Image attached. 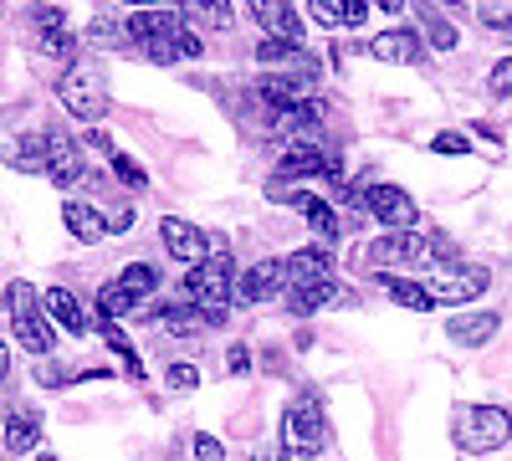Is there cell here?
<instances>
[{
	"label": "cell",
	"mask_w": 512,
	"mask_h": 461,
	"mask_svg": "<svg viewBox=\"0 0 512 461\" xmlns=\"http://www.w3.org/2000/svg\"><path fill=\"white\" fill-rule=\"evenodd\" d=\"M185 298L205 313L210 328L226 323V303L236 298V267H231V251H210L200 267H190L185 277Z\"/></svg>",
	"instance_id": "1"
},
{
	"label": "cell",
	"mask_w": 512,
	"mask_h": 461,
	"mask_svg": "<svg viewBox=\"0 0 512 461\" xmlns=\"http://www.w3.org/2000/svg\"><path fill=\"white\" fill-rule=\"evenodd\" d=\"M451 431H456V446H461V451L492 456V451H502V446L512 441V415H507L502 405H461L456 421H451Z\"/></svg>",
	"instance_id": "2"
},
{
	"label": "cell",
	"mask_w": 512,
	"mask_h": 461,
	"mask_svg": "<svg viewBox=\"0 0 512 461\" xmlns=\"http://www.w3.org/2000/svg\"><path fill=\"white\" fill-rule=\"evenodd\" d=\"M328 446V415H323V400L313 390H303L287 410H282V451L292 456H318Z\"/></svg>",
	"instance_id": "3"
},
{
	"label": "cell",
	"mask_w": 512,
	"mask_h": 461,
	"mask_svg": "<svg viewBox=\"0 0 512 461\" xmlns=\"http://www.w3.org/2000/svg\"><path fill=\"white\" fill-rule=\"evenodd\" d=\"M6 303H11V323H16L21 349L36 354V359H47L57 349V333H52V318H47V308H41V298H36V287L31 282H11Z\"/></svg>",
	"instance_id": "4"
},
{
	"label": "cell",
	"mask_w": 512,
	"mask_h": 461,
	"mask_svg": "<svg viewBox=\"0 0 512 461\" xmlns=\"http://www.w3.org/2000/svg\"><path fill=\"white\" fill-rule=\"evenodd\" d=\"M57 98H62V108L77 118V123H93L108 113V82H103V72L98 67H88V62H72L67 72H62V82H57Z\"/></svg>",
	"instance_id": "5"
},
{
	"label": "cell",
	"mask_w": 512,
	"mask_h": 461,
	"mask_svg": "<svg viewBox=\"0 0 512 461\" xmlns=\"http://www.w3.org/2000/svg\"><path fill=\"white\" fill-rule=\"evenodd\" d=\"M492 287V272L482 262H446L431 272V298L436 303H472Z\"/></svg>",
	"instance_id": "6"
},
{
	"label": "cell",
	"mask_w": 512,
	"mask_h": 461,
	"mask_svg": "<svg viewBox=\"0 0 512 461\" xmlns=\"http://www.w3.org/2000/svg\"><path fill=\"white\" fill-rule=\"evenodd\" d=\"M364 211H369L384 231H415V226H420V205H415L410 190H400V185H364Z\"/></svg>",
	"instance_id": "7"
},
{
	"label": "cell",
	"mask_w": 512,
	"mask_h": 461,
	"mask_svg": "<svg viewBox=\"0 0 512 461\" xmlns=\"http://www.w3.org/2000/svg\"><path fill=\"white\" fill-rule=\"evenodd\" d=\"M159 241H164L169 257L185 262V267H200V262L210 257V236H205L200 226L180 221V216H164V221H159Z\"/></svg>",
	"instance_id": "8"
},
{
	"label": "cell",
	"mask_w": 512,
	"mask_h": 461,
	"mask_svg": "<svg viewBox=\"0 0 512 461\" xmlns=\"http://www.w3.org/2000/svg\"><path fill=\"white\" fill-rule=\"evenodd\" d=\"M47 175L62 190H72L82 175H88V159H82V149H77V139L67 129H47Z\"/></svg>",
	"instance_id": "9"
},
{
	"label": "cell",
	"mask_w": 512,
	"mask_h": 461,
	"mask_svg": "<svg viewBox=\"0 0 512 461\" xmlns=\"http://www.w3.org/2000/svg\"><path fill=\"white\" fill-rule=\"evenodd\" d=\"M277 170H282L287 180H313V175H328L333 185L344 180V164H338V159H328L318 144H287Z\"/></svg>",
	"instance_id": "10"
},
{
	"label": "cell",
	"mask_w": 512,
	"mask_h": 461,
	"mask_svg": "<svg viewBox=\"0 0 512 461\" xmlns=\"http://www.w3.org/2000/svg\"><path fill=\"white\" fill-rule=\"evenodd\" d=\"M128 41H144V47H164V41H175L185 26H180V11H169V6H154V11H134L123 21Z\"/></svg>",
	"instance_id": "11"
},
{
	"label": "cell",
	"mask_w": 512,
	"mask_h": 461,
	"mask_svg": "<svg viewBox=\"0 0 512 461\" xmlns=\"http://www.w3.org/2000/svg\"><path fill=\"white\" fill-rule=\"evenodd\" d=\"M282 287H287L282 262H277V257H262L256 267H246V272L236 277V303H267V298H277Z\"/></svg>",
	"instance_id": "12"
},
{
	"label": "cell",
	"mask_w": 512,
	"mask_h": 461,
	"mask_svg": "<svg viewBox=\"0 0 512 461\" xmlns=\"http://www.w3.org/2000/svg\"><path fill=\"white\" fill-rule=\"evenodd\" d=\"M246 6H251L256 26H262L267 36H277V41H292V47H303V21H297L292 0H246Z\"/></svg>",
	"instance_id": "13"
},
{
	"label": "cell",
	"mask_w": 512,
	"mask_h": 461,
	"mask_svg": "<svg viewBox=\"0 0 512 461\" xmlns=\"http://www.w3.org/2000/svg\"><path fill=\"white\" fill-rule=\"evenodd\" d=\"M282 272H287V292L308 287V282H328L333 277V251L328 246H297L292 257H282Z\"/></svg>",
	"instance_id": "14"
},
{
	"label": "cell",
	"mask_w": 512,
	"mask_h": 461,
	"mask_svg": "<svg viewBox=\"0 0 512 461\" xmlns=\"http://www.w3.org/2000/svg\"><path fill=\"white\" fill-rule=\"evenodd\" d=\"M313 93V77H297V72H267L262 77V103L287 113V108H303Z\"/></svg>",
	"instance_id": "15"
},
{
	"label": "cell",
	"mask_w": 512,
	"mask_h": 461,
	"mask_svg": "<svg viewBox=\"0 0 512 461\" xmlns=\"http://www.w3.org/2000/svg\"><path fill=\"white\" fill-rule=\"evenodd\" d=\"M369 57L384 62V67H415L420 62V36H410V31H379L369 41Z\"/></svg>",
	"instance_id": "16"
},
{
	"label": "cell",
	"mask_w": 512,
	"mask_h": 461,
	"mask_svg": "<svg viewBox=\"0 0 512 461\" xmlns=\"http://www.w3.org/2000/svg\"><path fill=\"white\" fill-rule=\"evenodd\" d=\"M41 308H47V318H52L57 328H67V333H77V339H82V333H88V328H93V318H88V313H82V303L72 298V292H67V287H47V292H41Z\"/></svg>",
	"instance_id": "17"
},
{
	"label": "cell",
	"mask_w": 512,
	"mask_h": 461,
	"mask_svg": "<svg viewBox=\"0 0 512 461\" xmlns=\"http://www.w3.org/2000/svg\"><path fill=\"white\" fill-rule=\"evenodd\" d=\"M497 328H502V313H456V318L446 323L451 344H461V349H482Z\"/></svg>",
	"instance_id": "18"
},
{
	"label": "cell",
	"mask_w": 512,
	"mask_h": 461,
	"mask_svg": "<svg viewBox=\"0 0 512 461\" xmlns=\"http://www.w3.org/2000/svg\"><path fill=\"white\" fill-rule=\"evenodd\" d=\"M62 226H67L82 246H93V241L108 236V216L98 211V205H82V200H67V205H62Z\"/></svg>",
	"instance_id": "19"
},
{
	"label": "cell",
	"mask_w": 512,
	"mask_h": 461,
	"mask_svg": "<svg viewBox=\"0 0 512 461\" xmlns=\"http://www.w3.org/2000/svg\"><path fill=\"white\" fill-rule=\"evenodd\" d=\"M349 292L338 287L333 277L328 282H308V287H292L287 292V313H297V318H308V313H318V308H328V303H344Z\"/></svg>",
	"instance_id": "20"
},
{
	"label": "cell",
	"mask_w": 512,
	"mask_h": 461,
	"mask_svg": "<svg viewBox=\"0 0 512 461\" xmlns=\"http://www.w3.org/2000/svg\"><path fill=\"white\" fill-rule=\"evenodd\" d=\"M297 211L308 216V226H313V236H318V246H333L338 241V211L328 200H318V195H308V190H297Z\"/></svg>",
	"instance_id": "21"
},
{
	"label": "cell",
	"mask_w": 512,
	"mask_h": 461,
	"mask_svg": "<svg viewBox=\"0 0 512 461\" xmlns=\"http://www.w3.org/2000/svg\"><path fill=\"white\" fill-rule=\"evenodd\" d=\"M379 287L390 292V298H395L400 308H410V313H431V308H436V298H431V287H420V282H410V277H395V272H379Z\"/></svg>",
	"instance_id": "22"
},
{
	"label": "cell",
	"mask_w": 512,
	"mask_h": 461,
	"mask_svg": "<svg viewBox=\"0 0 512 461\" xmlns=\"http://www.w3.org/2000/svg\"><path fill=\"white\" fill-rule=\"evenodd\" d=\"M36 441H41V415L16 405L6 415V451H36Z\"/></svg>",
	"instance_id": "23"
},
{
	"label": "cell",
	"mask_w": 512,
	"mask_h": 461,
	"mask_svg": "<svg viewBox=\"0 0 512 461\" xmlns=\"http://www.w3.org/2000/svg\"><path fill=\"white\" fill-rule=\"evenodd\" d=\"M415 21H420L425 41H431L436 52H451L456 41H461V36H456V26H451V21H446V16H441L436 6H431V0H415Z\"/></svg>",
	"instance_id": "24"
},
{
	"label": "cell",
	"mask_w": 512,
	"mask_h": 461,
	"mask_svg": "<svg viewBox=\"0 0 512 461\" xmlns=\"http://www.w3.org/2000/svg\"><path fill=\"white\" fill-rule=\"evenodd\" d=\"M154 318H159V328H164V333H180V339H190V333L210 328V323H205V313H200L195 303H180V308H159Z\"/></svg>",
	"instance_id": "25"
},
{
	"label": "cell",
	"mask_w": 512,
	"mask_h": 461,
	"mask_svg": "<svg viewBox=\"0 0 512 461\" xmlns=\"http://www.w3.org/2000/svg\"><path fill=\"white\" fill-rule=\"evenodd\" d=\"M11 164H16L21 175H47V134H26L11 149Z\"/></svg>",
	"instance_id": "26"
},
{
	"label": "cell",
	"mask_w": 512,
	"mask_h": 461,
	"mask_svg": "<svg viewBox=\"0 0 512 461\" xmlns=\"http://www.w3.org/2000/svg\"><path fill=\"white\" fill-rule=\"evenodd\" d=\"M113 282H118V287H123V292H128V298H134V303H144L149 292L159 287V272H154L149 262H134V267H123V272H118Z\"/></svg>",
	"instance_id": "27"
},
{
	"label": "cell",
	"mask_w": 512,
	"mask_h": 461,
	"mask_svg": "<svg viewBox=\"0 0 512 461\" xmlns=\"http://www.w3.org/2000/svg\"><path fill=\"white\" fill-rule=\"evenodd\" d=\"M134 308H139V303L128 298V292H123L118 282H103V287H98V318L118 323V318H128V313H134Z\"/></svg>",
	"instance_id": "28"
},
{
	"label": "cell",
	"mask_w": 512,
	"mask_h": 461,
	"mask_svg": "<svg viewBox=\"0 0 512 461\" xmlns=\"http://www.w3.org/2000/svg\"><path fill=\"white\" fill-rule=\"evenodd\" d=\"M180 11H190V16H200L205 26H231L236 21V11H231V0H180Z\"/></svg>",
	"instance_id": "29"
},
{
	"label": "cell",
	"mask_w": 512,
	"mask_h": 461,
	"mask_svg": "<svg viewBox=\"0 0 512 461\" xmlns=\"http://www.w3.org/2000/svg\"><path fill=\"white\" fill-rule=\"evenodd\" d=\"M41 52H47V57H62V62L72 67V57H77V36H72L67 26H52L47 36H41Z\"/></svg>",
	"instance_id": "30"
},
{
	"label": "cell",
	"mask_w": 512,
	"mask_h": 461,
	"mask_svg": "<svg viewBox=\"0 0 512 461\" xmlns=\"http://www.w3.org/2000/svg\"><path fill=\"white\" fill-rule=\"evenodd\" d=\"M88 41H93V47H103V52H113V47H123V41H128V31H123L118 21L98 16V21L88 26Z\"/></svg>",
	"instance_id": "31"
},
{
	"label": "cell",
	"mask_w": 512,
	"mask_h": 461,
	"mask_svg": "<svg viewBox=\"0 0 512 461\" xmlns=\"http://www.w3.org/2000/svg\"><path fill=\"white\" fill-rule=\"evenodd\" d=\"M308 11H313V21H318V26L338 31V26H344V11H349V0H308Z\"/></svg>",
	"instance_id": "32"
},
{
	"label": "cell",
	"mask_w": 512,
	"mask_h": 461,
	"mask_svg": "<svg viewBox=\"0 0 512 461\" xmlns=\"http://www.w3.org/2000/svg\"><path fill=\"white\" fill-rule=\"evenodd\" d=\"M164 385L180 390V395H190V390L200 385V369H195V364H169V369H164Z\"/></svg>",
	"instance_id": "33"
},
{
	"label": "cell",
	"mask_w": 512,
	"mask_h": 461,
	"mask_svg": "<svg viewBox=\"0 0 512 461\" xmlns=\"http://www.w3.org/2000/svg\"><path fill=\"white\" fill-rule=\"evenodd\" d=\"M113 175H118L128 190H144V185H149V175H144V170H139V164L128 159V154H113Z\"/></svg>",
	"instance_id": "34"
},
{
	"label": "cell",
	"mask_w": 512,
	"mask_h": 461,
	"mask_svg": "<svg viewBox=\"0 0 512 461\" xmlns=\"http://www.w3.org/2000/svg\"><path fill=\"white\" fill-rule=\"evenodd\" d=\"M487 88H492V98H512V57H502V62L492 67V82H487Z\"/></svg>",
	"instance_id": "35"
},
{
	"label": "cell",
	"mask_w": 512,
	"mask_h": 461,
	"mask_svg": "<svg viewBox=\"0 0 512 461\" xmlns=\"http://www.w3.org/2000/svg\"><path fill=\"white\" fill-rule=\"evenodd\" d=\"M431 149H436V154H466V149H472V139L456 134V129H446V134H436V139H431Z\"/></svg>",
	"instance_id": "36"
},
{
	"label": "cell",
	"mask_w": 512,
	"mask_h": 461,
	"mask_svg": "<svg viewBox=\"0 0 512 461\" xmlns=\"http://www.w3.org/2000/svg\"><path fill=\"white\" fill-rule=\"evenodd\" d=\"M175 47H180V57H205V41H200V31H190V26L175 36Z\"/></svg>",
	"instance_id": "37"
},
{
	"label": "cell",
	"mask_w": 512,
	"mask_h": 461,
	"mask_svg": "<svg viewBox=\"0 0 512 461\" xmlns=\"http://www.w3.org/2000/svg\"><path fill=\"white\" fill-rule=\"evenodd\" d=\"M195 456L200 461H226V446L216 436H195Z\"/></svg>",
	"instance_id": "38"
},
{
	"label": "cell",
	"mask_w": 512,
	"mask_h": 461,
	"mask_svg": "<svg viewBox=\"0 0 512 461\" xmlns=\"http://www.w3.org/2000/svg\"><path fill=\"white\" fill-rule=\"evenodd\" d=\"M128 226H134V205H113V211H108V236H118Z\"/></svg>",
	"instance_id": "39"
},
{
	"label": "cell",
	"mask_w": 512,
	"mask_h": 461,
	"mask_svg": "<svg viewBox=\"0 0 512 461\" xmlns=\"http://www.w3.org/2000/svg\"><path fill=\"white\" fill-rule=\"evenodd\" d=\"M36 380H41V385H67L72 374H67L62 364H36Z\"/></svg>",
	"instance_id": "40"
},
{
	"label": "cell",
	"mask_w": 512,
	"mask_h": 461,
	"mask_svg": "<svg viewBox=\"0 0 512 461\" xmlns=\"http://www.w3.org/2000/svg\"><path fill=\"white\" fill-rule=\"evenodd\" d=\"M226 364H231V374H251V349H246V344H231Z\"/></svg>",
	"instance_id": "41"
},
{
	"label": "cell",
	"mask_w": 512,
	"mask_h": 461,
	"mask_svg": "<svg viewBox=\"0 0 512 461\" xmlns=\"http://www.w3.org/2000/svg\"><path fill=\"white\" fill-rule=\"evenodd\" d=\"M369 21V0H349V11H344V26H364Z\"/></svg>",
	"instance_id": "42"
},
{
	"label": "cell",
	"mask_w": 512,
	"mask_h": 461,
	"mask_svg": "<svg viewBox=\"0 0 512 461\" xmlns=\"http://www.w3.org/2000/svg\"><path fill=\"white\" fill-rule=\"evenodd\" d=\"M482 21H487L492 31H512V16H507V11H497V6H487V11H482Z\"/></svg>",
	"instance_id": "43"
},
{
	"label": "cell",
	"mask_w": 512,
	"mask_h": 461,
	"mask_svg": "<svg viewBox=\"0 0 512 461\" xmlns=\"http://www.w3.org/2000/svg\"><path fill=\"white\" fill-rule=\"evenodd\" d=\"M88 144H93V149H103V154H113V144H108V134H103V129H93V134H88Z\"/></svg>",
	"instance_id": "44"
},
{
	"label": "cell",
	"mask_w": 512,
	"mask_h": 461,
	"mask_svg": "<svg viewBox=\"0 0 512 461\" xmlns=\"http://www.w3.org/2000/svg\"><path fill=\"white\" fill-rule=\"evenodd\" d=\"M251 461H292L287 451H251Z\"/></svg>",
	"instance_id": "45"
},
{
	"label": "cell",
	"mask_w": 512,
	"mask_h": 461,
	"mask_svg": "<svg viewBox=\"0 0 512 461\" xmlns=\"http://www.w3.org/2000/svg\"><path fill=\"white\" fill-rule=\"evenodd\" d=\"M369 6H379V11H390V16H395V11H405V0H369Z\"/></svg>",
	"instance_id": "46"
},
{
	"label": "cell",
	"mask_w": 512,
	"mask_h": 461,
	"mask_svg": "<svg viewBox=\"0 0 512 461\" xmlns=\"http://www.w3.org/2000/svg\"><path fill=\"white\" fill-rule=\"evenodd\" d=\"M6 374H11V349L0 344V385H6Z\"/></svg>",
	"instance_id": "47"
},
{
	"label": "cell",
	"mask_w": 512,
	"mask_h": 461,
	"mask_svg": "<svg viewBox=\"0 0 512 461\" xmlns=\"http://www.w3.org/2000/svg\"><path fill=\"white\" fill-rule=\"evenodd\" d=\"M128 6H139V11H154V6H164V0H128Z\"/></svg>",
	"instance_id": "48"
},
{
	"label": "cell",
	"mask_w": 512,
	"mask_h": 461,
	"mask_svg": "<svg viewBox=\"0 0 512 461\" xmlns=\"http://www.w3.org/2000/svg\"><path fill=\"white\" fill-rule=\"evenodd\" d=\"M36 461H57V456H47V451H41V456H36Z\"/></svg>",
	"instance_id": "49"
},
{
	"label": "cell",
	"mask_w": 512,
	"mask_h": 461,
	"mask_svg": "<svg viewBox=\"0 0 512 461\" xmlns=\"http://www.w3.org/2000/svg\"><path fill=\"white\" fill-rule=\"evenodd\" d=\"M0 446H6V441H0ZM0 456H6V451H0Z\"/></svg>",
	"instance_id": "50"
}]
</instances>
